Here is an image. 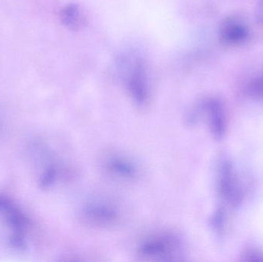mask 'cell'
I'll return each mask as SVG.
<instances>
[{
  "label": "cell",
  "mask_w": 263,
  "mask_h": 262,
  "mask_svg": "<svg viewBox=\"0 0 263 262\" xmlns=\"http://www.w3.org/2000/svg\"><path fill=\"white\" fill-rule=\"evenodd\" d=\"M62 23L70 29H77L81 27L84 21L83 12L76 4H69L62 10L60 14Z\"/></svg>",
  "instance_id": "9c48e42d"
},
{
  "label": "cell",
  "mask_w": 263,
  "mask_h": 262,
  "mask_svg": "<svg viewBox=\"0 0 263 262\" xmlns=\"http://www.w3.org/2000/svg\"><path fill=\"white\" fill-rule=\"evenodd\" d=\"M0 214L3 215L6 225L12 229V232H25L28 227L27 217L11 199Z\"/></svg>",
  "instance_id": "52a82bcc"
},
{
  "label": "cell",
  "mask_w": 263,
  "mask_h": 262,
  "mask_svg": "<svg viewBox=\"0 0 263 262\" xmlns=\"http://www.w3.org/2000/svg\"><path fill=\"white\" fill-rule=\"evenodd\" d=\"M10 198H8V197L4 196V195H0V213H1L2 211L4 209L5 206L7 204L8 201H9Z\"/></svg>",
  "instance_id": "9a60e30c"
},
{
  "label": "cell",
  "mask_w": 263,
  "mask_h": 262,
  "mask_svg": "<svg viewBox=\"0 0 263 262\" xmlns=\"http://www.w3.org/2000/svg\"><path fill=\"white\" fill-rule=\"evenodd\" d=\"M185 245L182 237L170 230L151 232L136 246V255L145 261H173L183 256Z\"/></svg>",
  "instance_id": "6da1fadb"
},
{
  "label": "cell",
  "mask_w": 263,
  "mask_h": 262,
  "mask_svg": "<svg viewBox=\"0 0 263 262\" xmlns=\"http://www.w3.org/2000/svg\"><path fill=\"white\" fill-rule=\"evenodd\" d=\"M126 83L133 103L139 107L146 106L150 98L149 83L146 68L140 60H136L131 66Z\"/></svg>",
  "instance_id": "277c9868"
},
{
  "label": "cell",
  "mask_w": 263,
  "mask_h": 262,
  "mask_svg": "<svg viewBox=\"0 0 263 262\" xmlns=\"http://www.w3.org/2000/svg\"><path fill=\"white\" fill-rule=\"evenodd\" d=\"M256 16L257 21L263 26V0H260L258 3L256 9Z\"/></svg>",
  "instance_id": "5bb4252c"
},
{
  "label": "cell",
  "mask_w": 263,
  "mask_h": 262,
  "mask_svg": "<svg viewBox=\"0 0 263 262\" xmlns=\"http://www.w3.org/2000/svg\"><path fill=\"white\" fill-rule=\"evenodd\" d=\"M247 27L236 20H227L221 26L220 38L227 44H239L247 38Z\"/></svg>",
  "instance_id": "ba28073f"
},
{
  "label": "cell",
  "mask_w": 263,
  "mask_h": 262,
  "mask_svg": "<svg viewBox=\"0 0 263 262\" xmlns=\"http://www.w3.org/2000/svg\"><path fill=\"white\" fill-rule=\"evenodd\" d=\"M218 190L221 197L232 206H237L242 201V190L229 162L221 163L218 175Z\"/></svg>",
  "instance_id": "5b68a950"
},
{
  "label": "cell",
  "mask_w": 263,
  "mask_h": 262,
  "mask_svg": "<svg viewBox=\"0 0 263 262\" xmlns=\"http://www.w3.org/2000/svg\"><path fill=\"white\" fill-rule=\"evenodd\" d=\"M244 258L246 261H263L262 254L256 251H250L247 252Z\"/></svg>",
  "instance_id": "4fadbf2b"
},
{
  "label": "cell",
  "mask_w": 263,
  "mask_h": 262,
  "mask_svg": "<svg viewBox=\"0 0 263 262\" xmlns=\"http://www.w3.org/2000/svg\"><path fill=\"white\" fill-rule=\"evenodd\" d=\"M79 215L83 224L100 229L119 226L123 217V211L116 201L102 196L91 197L83 201Z\"/></svg>",
  "instance_id": "7a4b0ae2"
},
{
  "label": "cell",
  "mask_w": 263,
  "mask_h": 262,
  "mask_svg": "<svg viewBox=\"0 0 263 262\" xmlns=\"http://www.w3.org/2000/svg\"><path fill=\"white\" fill-rule=\"evenodd\" d=\"M9 243L14 249L24 250L26 249V236L25 232H12L9 236Z\"/></svg>",
  "instance_id": "7c38bea8"
},
{
  "label": "cell",
  "mask_w": 263,
  "mask_h": 262,
  "mask_svg": "<svg viewBox=\"0 0 263 262\" xmlns=\"http://www.w3.org/2000/svg\"><path fill=\"white\" fill-rule=\"evenodd\" d=\"M208 115L210 129L215 138H222L225 134V116L222 105L216 99H210L200 104Z\"/></svg>",
  "instance_id": "8992f818"
},
{
  "label": "cell",
  "mask_w": 263,
  "mask_h": 262,
  "mask_svg": "<svg viewBox=\"0 0 263 262\" xmlns=\"http://www.w3.org/2000/svg\"><path fill=\"white\" fill-rule=\"evenodd\" d=\"M247 95L253 99L263 98V78L252 82L247 89Z\"/></svg>",
  "instance_id": "8fae6325"
},
{
  "label": "cell",
  "mask_w": 263,
  "mask_h": 262,
  "mask_svg": "<svg viewBox=\"0 0 263 262\" xmlns=\"http://www.w3.org/2000/svg\"><path fill=\"white\" fill-rule=\"evenodd\" d=\"M61 168L57 163H51L46 167L40 177L39 184L43 189H50L58 181L60 178Z\"/></svg>",
  "instance_id": "30bf717a"
},
{
  "label": "cell",
  "mask_w": 263,
  "mask_h": 262,
  "mask_svg": "<svg viewBox=\"0 0 263 262\" xmlns=\"http://www.w3.org/2000/svg\"><path fill=\"white\" fill-rule=\"evenodd\" d=\"M101 166L106 175L122 183H136L142 175L139 163L123 152H108L102 158Z\"/></svg>",
  "instance_id": "3957f363"
}]
</instances>
